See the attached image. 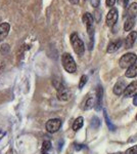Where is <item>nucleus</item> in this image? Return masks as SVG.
Wrapping results in <instances>:
<instances>
[{"mask_svg": "<svg viewBox=\"0 0 137 154\" xmlns=\"http://www.w3.org/2000/svg\"><path fill=\"white\" fill-rule=\"evenodd\" d=\"M83 123H84V119H83V117H78L76 119V120L74 121V123H73V130L75 131H78L80 128L83 126Z\"/></svg>", "mask_w": 137, "mask_h": 154, "instance_id": "f3484780", "label": "nucleus"}, {"mask_svg": "<svg viewBox=\"0 0 137 154\" xmlns=\"http://www.w3.org/2000/svg\"><path fill=\"white\" fill-rule=\"evenodd\" d=\"M10 30V25L6 22L0 24V41H3L6 38Z\"/></svg>", "mask_w": 137, "mask_h": 154, "instance_id": "9d476101", "label": "nucleus"}, {"mask_svg": "<svg viewBox=\"0 0 137 154\" xmlns=\"http://www.w3.org/2000/svg\"><path fill=\"white\" fill-rule=\"evenodd\" d=\"M137 17V2H133L128 7V18L135 19Z\"/></svg>", "mask_w": 137, "mask_h": 154, "instance_id": "4468645a", "label": "nucleus"}, {"mask_svg": "<svg viewBox=\"0 0 137 154\" xmlns=\"http://www.w3.org/2000/svg\"><path fill=\"white\" fill-rule=\"evenodd\" d=\"M4 70V63L2 61H0V73H2Z\"/></svg>", "mask_w": 137, "mask_h": 154, "instance_id": "cd10ccee", "label": "nucleus"}, {"mask_svg": "<svg viewBox=\"0 0 137 154\" xmlns=\"http://www.w3.org/2000/svg\"><path fill=\"white\" fill-rule=\"evenodd\" d=\"M126 88V83L124 80H122V79H120V80H118V82H117L116 84H115L114 86V94L117 96H121L122 94L124 93V91H125Z\"/></svg>", "mask_w": 137, "mask_h": 154, "instance_id": "9b49d317", "label": "nucleus"}, {"mask_svg": "<svg viewBox=\"0 0 137 154\" xmlns=\"http://www.w3.org/2000/svg\"><path fill=\"white\" fill-rule=\"evenodd\" d=\"M125 75L126 77H128V78H134L135 76H137V63L133 64V65L127 69Z\"/></svg>", "mask_w": 137, "mask_h": 154, "instance_id": "ddd939ff", "label": "nucleus"}, {"mask_svg": "<svg viewBox=\"0 0 137 154\" xmlns=\"http://www.w3.org/2000/svg\"><path fill=\"white\" fill-rule=\"evenodd\" d=\"M122 43H123V41H122L121 39H118V40H115V41L109 42V45H108V48H106V51L109 53V54L115 53V51H117L119 48H121Z\"/></svg>", "mask_w": 137, "mask_h": 154, "instance_id": "f8f14e48", "label": "nucleus"}, {"mask_svg": "<svg viewBox=\"0 0 137 154\" xmlns=\"http://www.w3.org/2000/svg\"><path fill=\"white\" fill-rule=\"evenodd\" d=\"M113 154H123L122 152H117V153H113Z\"/></svg>", "mask_w": 137, "mask_h": 154, "instance_id": "2f4dec72", "label": "nucleus"}, {"mask_svg": "<svg viewBox=\"0 0 137 154\" xmlns=\"http://www.w3.org/2000/svg\"><path fill=\"white\" fill-rule=\"evenodd\" d=\"M136 120H137V115H136Z\"/></svg>", "mask_w": 137, "mask_h": 154, "instance_id": "473e14b6", "label": "nucleus"}, {"mask_svg": "<svg viewBox=\"0 0 137 154\" xmlns=\"http://www.w3.org/2000/svg\"><path fill=\"white\" fill-rule=\"evenodd\" d=\"M87 80H88V77L86 75H83L81 76V79H80V82H79V88H84V85L87 83Z\"/></svg>", "mask_w": 137, "mask_h": 154, "instance_id": "4be33fe9", "label": "nucleus"}, {"mask_svg": "<svg viewBox=\"0 0 137 154\" xmlns=\"http://www.w3.org/2000/svg\"><path fill=\"white\" fill-rule=\"evenodd\" d=\"M103 86L99 85L98 88H97V91H96V99H97V102H96V110H100L101 100H103Z\"/></svg>", "mask_w": 137, "mask_h": 154, "instance_id": "2eb2a0df", "label": "nucleus"}, {"mask_svg": "<svg viewBox=\"0 0 137 154\" xmlns=\"http://www.w3.org/2000/svg\"><path fill=\"white\" fill-rule=\"evenodd\" d=\"M70 41L73 46L74 51L79 56H82L85 51V45H84L83 41L81 40V38L77 33H72L70 36Z\"/></svg>", "mask_w": 137, "mask_h": 154, "instance_id": "f257e3e1", "label": "nucleus"}, {"mask_svg": "<svg viewBox=\"0 0 137 154\" xmlns=\"http://www.w3.org/2000/svg\"><path fill=\"white\" fill-rule=\"evenodd\" d=\"M0 51H1L2 54H5L9 51V45L8 44H3V45L1 46V49H0Z\"/></svg>", "mask_w": 137, "mask_h": 154, "instance_id": "b1692460", "label": "nucleus"}, {"mask_svg": "<svg viewBox=\"0 0 137 154\" xmlns=\"http://www.w3.org/2000/svg\"><path fill=\"white\" fill-rule=\"evenodd\" d=\"M116 1L117 0H106V4L109 7H113L115 5V3H116Z\"/></svg>", "mask_w": 137, "mask_h": 154, "instance_id": "393cba45", "label": "nucleus"}, {"mask_svg": "<svg viewBox=\"0 0 137 154\" xmlns=\"http://www.w3.org/2000/svg\"><path fill=\"white\" fill-rule=\"evenodd\" d=\"M136 39H137V32L136 31H131L130 33L128 34V36L126 37V39H125L126 48H131L132 46L135 44Z\"/></svg>", "mask_w": 137, "mask_h": 154, "instance_id": "1a4fd4ad", "label": "nucleus"}, {"mask_svg": "<svg viewBox=\"0 0 137 154\" xmlns=\"http://www.w3.org/2000/svg\"><path fill=\"white\" fill-rule=\"evenodd\" d=\"M103 117H104V120H106V125H108V128H109V131H116V128H117L116 125H115L114 123L111 121V119L109 118V115H108V113H106V110H103Z\"/></svg>", "mask_w": 137, "mask_h": 154, "instance_id": "dca6fc26", "label": "nucleus"}, {"mask_svg": "<svg viewBox=\"0 0 137 154\" xmlns=\"http://www.w3.org/2000/svg\"><path fill=\"white\" fill-rule=\"evenodd\" d=\"M93 106H94V101H93V99H92V98H89L88 100L86 101L85 107H84V109H85V110H89V109L93 108Z\"/></svg>", "mask_w": 137, "mask_h": 154, "instance_id": "aec40b11", "label": "nucleus"}, {"mask_svg": "<svg viewBox=\"0 0 137 154\" xmlns=\"http://www.w3.org/2000/svg\"><path fill=\"white\" fill-rule=\"evenodd\" d=\"M4 135H5V133H4V131H1V133H0V140H1L2 137H3Z\"/></svg>", "mask_w": 137, "mask_h": 154, "instance_id": "7c9ffc66", "label": "nucleus"}, {"mask_svg": "<svg viewBox=\"0 0 137 154\" xmlns=\"http://www.w3.org/2000/svg\"><path fill=\"white\" fill-rule=\"evenodd\" d=\"M84 24L86 25L87 33H88L89 37H90V40H92V37L94 35V18L90 12H85L82 17Z\"/></svg>", "mask_w": 137, "mask_h": 154, "instance_id": "20e7f679", "label": "nucleus"}, {"mask_svg": "<svg viewBox=\"0 0 137 154\" xmlns=\"http://www.w3.org/2000/svg\"><path fill=\"white\" fill-rule=\"evenodd\" d=\"M70 1V3H72V4H78L79 3V0H69Z\"/></svg>", "mask_w": 137, "mask_h": 154, "instance_id": "c85d7f7f", "label": "nucleus"}, {"mask_svg": "<svg viewBox=\"0 0 137 154\" xmlns=\"http://www.w3.org/2000/svg\"><path fill=\"white\" fill-rule=\"evenodd\" d=\"M137 94V82H131L130 84L126 86L125 91H124V96L127 98H131L134 97Z\"/></svg>", "mask_w": 137, "mask_h": 154, "instance_id": "6e6552de", "label": "nucleus"}, {"mask_svg": "<svg viewBox=\"0 0 137 154\" xmlns=\"http://www.w3.org/2000/svg\"><path fill=\"white\" fill-rule=\"evenodd\" d=\"M43 154H47V153H43Z\"/></svg>", "mask_w": 137, "mask_h": 154, "instance_id": "72a5a7b5", "label": "nucleus"}, {"mask_svg": "<svg viewBox=\"0 0 137 154\" xmlns=\"http://www.w3.org/2000/svg\"><path fill=\"white\" fill-rule=\"evenodd\" d=\"M125 154H137V145L132 146L129 149H127Z\"/></svg>", "mask_w": 137, "mask_h": 154, "instance_id": "5701e85b", "label": "nucleus"}, {"mask_svg": "<svg viewBox=\"0 0 137 154\" xmlns=\"http://www.w3.org/2000/svg\"><path fill=\"white\" fill-rule=\"evenodd\" d=\"M91 126L93 128H98L99 126H100V119L97 117V116H94V117L91 119Z\"/></svg>", "mask_w": 137, "mask_h": 154, "instance_id": "6ab92c4d", "label": "nucleus"}, {"mask_svg": "<svg viewBox=\"0 0 137 154\" xmlns=\"http://www.w3.org/2000/svg\"><path fill=\"white\" fill-rule=\"evenodd\" d=\"M61 63L64 68V70L69 73H75L77 71V65L76 62L73 59V57L71 56L69 53H64L61 56Z\"/></svg>", "mask_w": 137, "mask_h": 154, "instance_id": "f03ea898", "label": "nucleus"}, {"mask_svg": "<svg viewBox=\"0 0 137 154\" xmlns=\"http://www.w3.org/2000/svg\"><path fill=\"white\" fill-rule=\"evenodd\" d=\"M128 1H129V0H118L119 3H120L121 5L124 6V7L127 6V4H128Z\"/></svg>", "mask_w": 137, "mask_h": 154, "instance_id": "bb28decb", "label": "nucleus"}, {"mask_svg": "<svg viewBox=\"0 0 137 154\" xmlns=\"http://www.w3.org/2000/svg\"><path fill=\"white\" fill-rule=\"evenodd\" d=\"M137 62V56L134 53H128L121 57L119 61V65L122 69H128L129 67L132 66Z\"/></svg>", "mask_w": 137, "mask_h": 154, "instance_id": "7ed1b4c3", "label": "nucleus"}, {"mask_svg": "<svg viewBox=\"0 0 137 154\" xmlns=\"http://www.w3.org/2000/svg\"><path fill=\"white\" fill-rule=\"evenodd\" d=\"M50 148H51V143L49 142V141H44L43 144H42V150H43L44 152H46V151H48Z\"/></svg>", "mask_w": 137, "mask_h": 154, "instance_id": "412c9836", "label": "nucleus"}, {"mask_svg": "<svg viewBox=\"0 0 137 154\" xmlns=\"http://www.w3.org/2000/svg\"><path fill=\"white\" fill-rule=\"evenodd\" d=\"M56 88L57 91V98L59 99L61 101H68L70 99V95H69V91L61 83H57L54 84Z\"/></svg>", "mask_w": 137, "mask_h": 154, "instance_id": "0eeeda50", "label": "nucleus"}, {"mask_svg": "<svg viewBox=\"0 0 137 154\" xmlns=\"http://www.w3.org/2000/svg\"><path fill=\"white\" fill-rule=\"evenodd\" d=\"M61 126V120L58 118H52L49 119L46 123V130L48 133L54 134L56 131H58V130Z\"/></svg>", "mask_w": 137, "mask_h": 154, "instance_id": "423d86ee", "label": "nucleus"}, {"mask_svg": "<svg viewBox=\"0 0 137 154\" xmlns=\"http://www.w3.org/2000/svg\"><path fill=\"white\" fill-rule=\"evenodd\" d=\"M134 24H135L134 23V19L128 18L126 20L125 24H124V30H125V31H131L134 26Z\"/></svg>", "mask_w": 137, "mask_h": 154, "instance_id": "a211bd4d", "label": "nucleus"}, {"mask_svg": "<svg viewBox=\"0 0 137 154\" xmlns=\"http://www.w3.org/2000/svg\"><path fill=\"white\" fill-rule=\"evenodd\" d=\"M133 104L135 106H137V94L135 96H134V99H133Z\"/></svg>", "mask_w": 137, "mask_h": 154, "instance_id": "c756f323", "label": "nucleus"}, {"mask_svg": "<svg viewBox=\"0 0 137 154\" xmlns=\"http://www.w3.org/2000/svg\"><path fill=\"white\" fill-rule=\"evenodd\" d=\"M99 2H100V0H91V4L93 7H98L99 6Z\"/></svg>", "mask_w": 137, "mask_h": 154, "instance_id": "a878e982", "label": "nucleus"}, {"mask_svg": "<svg viewBox=\"0 0 137 154\" xmlns=\"http://www.w3.org/2000/svg\"><path fill=\"white\" fill-rule=\"evenodd\" d=\"M118 17H119V11L116 7H112L109 9V11L106 14V23L108 27H114L116 25L117 21H118Z\"/></svg>", "mask_w": 137, "mask_h": 154, "instance_id": "39448f33", "label": "nucleus"}]
</instances>
